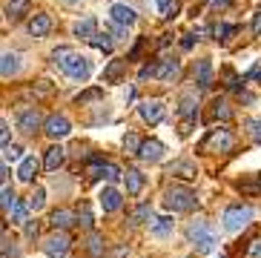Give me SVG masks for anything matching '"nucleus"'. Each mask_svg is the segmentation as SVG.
Listing matches in <instances>:
<instances>
[{
    "label": "nucleus",
    "instance_id": "49530a36",
    "mask_svg": "<svg viewBox=\"0 0 261 258\" xmlns=\"http://www.w3.org/2000/svg\"><path fill=\"white\" fill-rule=\"evenodd\" d=\"M0 141H3V146H9V123L6 121L0 123Z\"/></svg>",
    "mask_w": 261,
    "mask_h": 258
},
{
    "label": "nucleus",
    "instance_id": "6ab92c4d",
    "mask_svg": "<svg viewBox=\"0 0 261 258\" xmlns=\"http://www.w3.org/2000/svg\"><path fill=\"white\" fill-rule=\"evenodd\" d=\"M38 167H40V164H38V158H35V155H26V158L20 161V167H17V178L29 184L32 178L38 175Z\"/></svg>",
    "mask_w": 261,
    "mask_h": 258
},
{
    "label": "nucleus",
    "instance_id": "6e6552de",
    "mask_svg": "<svg viewBox=\"0 0 261 258\" xmlns=\"http://www.w3.org/2000/svg\"><path fill=\"white\" fill-rule=\"evenodd\" d=\"M86 172H89V178H92V181H98V178H107V181H118V178H123V172L115 167V164H103V161H98V158L89 164V169H86Z\"/></svg>",
    "mask_w": 261,
    "mask_h": 258
},
{
    "label": "nucleus",
    "instance_id": "412c9836",
    "mask_svg": "<svg viewBox=\"0 0 261 258\" xmlns=\"http://www.w3.org/2000/svg\"><path fill=\"white\" fill-rule=\"evenodd\" d=\"M63 158H66V149H63L61 144L52 146V149H46V158H43V167L49 169V172H55V169L63 164Z\"/></svg>",
    "mask_w": 261,
    "mask_h": 258
},
{
    "label": "nucleus",
    "instance_id": "f03ea898",
    "mask_svg": "<svg viewBox=\"0 0 261 258\" xmlns=\"http://www.w3.org/2000/svg\"><path fill=\"white\" fill-rule=\"evenodd\" d=\"M224 227L230 229V233H241V229L253 221V210L250 207H241V204H236V207H227L224 210Z\"/></svg>",
    "mask_w": 261,
    "mask_h": 258
},
{
    "label": "nucleus",
    "instance_id": "4c0bfd02",
    "mask_svg": "<svg viewBox=\"0 0 261 258\" xmlns=\"http://www.w3.org/2000/svg\"><path fill=\"white\" fill-rule=\"evenodd\" d=\"M100 95H103V92H100V89H89V92H81V95H77V98H75V104H81V107H84V104H89V100H98Z\"/></svg>",
    "mask_w": 261,
    "mask_h": 258
},
{
    "label": "nucleus",
    "instance_id": "de8ad7c7",
    "mask_svg": "<svg viewBox=\"0 0 261 258\" xmlns=\"http://www.w3.org/2000/svg\"><path fill=\"white\" fill-rule=\"evenodd\" d=\"M26 236H29V238L38 236V221H26Z\"/></svg>",
    "mask_w": 261,
    "mask_h": 258
},
{
    "label": "nucleus",
    "instance_id": "4468645a",
    "mask_svg": "<svg viewBox=\"0 0 261 258\" xmlns=\"http://www.w3.org/2000/svg\"><path fill=\"white\" fill-rule=\"evenodd\" d=\"M109 15H112L115 23H121V26H135V20H138V15L129 6H123V3H115V6L109 9Z\"/></svg>",
    "mask_w": 261,
    "mask_h": 258
},
{
    "label": "nucleus",
    "instance_id": "ea45409f",
    "mask_svg": "<svg viewBox=\"0 0 261 258\" xmlns=\"http://www.w3.org/2000/svg\"><path fill=\"white\" fill-rule=\"evenodd\" d=\"M244 258H261V238H253V241H250Z\"/></svg>",
    "mask_w": 261,
    "mask_h": 258
},
{
    "label": "nucleus",
    "instance_id": "f3484780",
    "mask_svg": "<svg viewBox=\"0 0 261 258\" xmlns=\"http://www.w3.org/2000/svg\"><path fill=\"white\" fill-rule=\"evenodd\" d=\"M123 184H126V192H129V195H138V192L144 190L146 178L138 169H126V172H123Z\"/></svg>",
    "mask_w": 261,
    "mask_h": 258
},
{
    "label": "nucleus",
    "instance_id": "aec40b11",
    "mask_svg": "<svg viewBox=\"0 0 261 258\" xmlns=\"http://www.w3.org/2000/svg\"><path fill=\"white\" fill-rule=\"evenodd\" d=\"M172 227H175V221L169 218V215H158V218H152V224H149V233L158 236V238H164V236L172 233Z\"/></svg>",
    "mask_w": 261,
    "mask_h": 258
},
{
    "label": "nucleus",
    "instance_id": "2f4dec72",
    "mask_svg": "<svg viewBox=\"0 0 261 258\" xmlns=\"http://www.w3.org/2000/svg\"><path fill=\"white\" fill-rule=\"evenodd\" d=\"M146 218H152V207H149V204H141L138 210H135V213H132L129 224H132V227H141V224H144Z\"/></svg>",
    "mask_w": 261,
    "mask_h": 258
},
{
    "label": "nucleus",
    "instance_id": "f704fd0d",
    "mask_svg": "<svg viewBox=\"0 0 261 258\" xmlns=\"http://www.w3.org/2000/svg\"><path fill=\"white\" fill-rule=\"evenodd\" d=\"M3 158H6V164L9 161H23V149L17 144H9V146H3Z\"/></svg>",
    "mask_w": 261,
    "mask_h": 258
},
{
    "label": "nucleus",
    "instance_id": "f8f14e48",
    "mask_svg": "<svg viewBox=\"0 0 261 258\" xmlns=\"http://www.w3.org/2000/svg\"><path fill=\"white\" fill-rule=\"evenodd\" d=\"M138 158L146 161V164H158V161L164 158V144H161V141H144Z\"/></svg>",
    "mask_w": 261,
    "mask_h": 258
},
{
    "label": "nucleus",
    "instance_id": "c756f323",
    "mask_svg": "<svg viewBox=\"0 0 261 258\" xmlns=\"http://www.w3.org/2000/svg\"><path fill=\"white\" fill-rule=\"evenodd\" d=\"M0 195H3V201H0L3 213L12 215V210L17 207V198H15V192H12V187H9V184H3V192H0Z\"/></svg>",
    "mask_w": 261,
    "mask_h": 258
},
{
    "label": "nucleus",
    "instance_id": "5701e85b",
    "mask_svg": "<svg viewBox=\"0 0 261 258\" xmlns=\"http://www.w3.org/2000/svg\"><path fill=\"white\" fill-rule=\"evenodd\" d=\"M169 175H178V178H187V181H190V178L198 175V169H195L192 161H175V164L169 167Z\"/></svg>",
    "mask_w": 261,
    "mask_h": 258
},
{
    "label": "nucleus",
    "instance_id": "72a5a7b5",
    "mask_svg": "<svg viewBox=\"0 0 261 258\" xmlns=\"http://www.w3.org/2000/svg\"><path fill=\"white\" fill-rule=\"evenodd\" d=\"M43 204H46V190H40L38 187V190L29 195V210L32 213H38V210H43Z\"/></svg>",
    "mask_w": 261,
    "mask_h": 258
},
{
    "label": "nucleus",
    "instance_id": "bb28decb",
    "mask_svg": "<svg viewBox=\"0 0 261 258\" xmlns=\"http://www.w3.org/2000/svg\"><path fill=\"white\" fill-rule=\"evenodd\" d=\"M178 112L184 115L187 121H192V118L198 115V100L192 98V95H184V98H181V107H178Z\"/></svg>",
    "mask_w": 261,
    "mask_h": 258
},
{
    "label": "nucleus",
    "instance_id": "9b49d317",
    "mask_svg": "<svg viewBox=\"0 0 261 258\" xmlns=\"http://www.w3.org/2000/svg\"><path fill=\"white\" fill-rule=\"evenodd\" d=\"M138 112H141V118H144L146 123H158L164 118V104L161 100H144L138 107Z\"/></svg>",
    "mask_w": 261,
    "mask_h": 258
},
{
    "label": "nucleus",
    "instance_id": "20e7f679",
    "mask_svg": "<svg viewBox=\"0 0 261 258\" xmlns=\"http://www.w3.org/2000/svg\"><path fill=\"white\" fill-rule=\"evenodd\" d=\"M187 236H190V241H195V247H198L201 252H213L215 250V236L207 229L204 221H192L190 229H187Z\"/></svg>",
    "mask_w": 261,
    "mask_h": 258
},
{
    "label": "nucleus",
    "instance_id": "a211bd4d",
    "mask_svg": "<svg viewBox=\"0 0 261 258\" xmlns=\"http://www.w3.org/2000/svg\"><path fill=\"white\" fill-rule=\"evenodd\" d=\"M49 29H52V17L49 15H35L29 23V35L32 38H43V35H49Z\"/></svg>",
    "mask_w": 261,
    "mask_h": 258
},
{
    "label": "nucleus",
    "instance_id": "3c124183",
    "mask_svg": "<svg viewBox=\"0 0 261 258\" xmlns=\"http://www.w3.org/2000/svg\"><path fill=\"white\" fill-rule=\"evenodd\" d=\"M69 3H77V0H69Z\"/></svg>",
    "mask_w": 261,
    "mask_h": 258
},
{
    "label": "nucleus",
    "instance_id": "a18cd8bd",
    "mask_svg": "<svg viewBox=\"0 0 261 258\" xmlns=\"http://www.w3.org/2000/svg\"><path fill=\"white\" fill-rule=\"evenodd\" d=\"M15 244H12V241H9V238H6V241H3V258H9V255H12V258H15Z\"/></svg>",
    "mask_w": 261,
    "mask_h": 258
},
{
    "label": "nucleus",
    "instance_id": "7c9ffc66",
    "mask_svg": "<svg viewBox=\"0 0 261 258\" xmlns=\"http://www.w3.org/2000/svg\"><path fill=\"white\" fill-rule=\"evenodd\" d=\"M141 146H144V141H141L135 132H126V135H123V149L129 152V155H138Z\"/></svg>",
    "mask_w": 261,
    "mask_h": 258
},
{
    "label": "nucleus",
    "instance_id": "b1692460",
    "mask_svg": "<svg viewBox=\"0 0 261 258\" xmlns=\"http://www.w3.org/2000/svg\"><path fill=\"white\" fill-rule=\"evenodd\" d=\"M17 69H20V55L6 52V55H3V63H0V72H3V78L17 75Z\"/></svg>",
    "mask_w": 261,
    "mask_h": 258
},
{
    "label": "nucleus",
    "instance_id": "473e14b6",
    "mask_svg": "<svg viewBox=\"0 0 261 258\" xmlns=\"http://www.w3.org/2000/svg\"><path fill=\"white\" fill-rule=\"evenodd\" d=\"M89 43L95 46V49H100V52H112V46H115V40L109 38V32H103V35H95Z\"/></svg>",
    "mask_w": 261,
    "mask_h": 258
},
{
    "label": "nucleus",
    "instance_id": "0eeeda50",
    "mask_svg": "<svg viewBox=\"0 0 261 258\" xmlns=\"http://www.w3.org/2000/svg\"><path fill=\"white\" fill-rule=\"evenodd\" d=\"M43 132H46L52 141H61V138H66L72 132V123L66 115H52V118H46V123H43Z\"/></svg>",
    "mask_w": 261,
    "mask_h": 258
},
{
    "label": "nucleus",
    "instance_id": "c85d7f7f",
    "mask_svg": "<svg viewBox=\"0 0 261 258\" xmlns=\"http://www.w3.org/2000/svg\"><path fill=\"white\" fill-rule=\"evenodd\" d=\"M123 69H126V61H112L107 66V72H103V81H107V84H115L118 78L123 75Z\"/></svg>",
    "mask_w": 261,
    "mask_h": 258
},
{
    "label": "nucleus",
    "instance_id": "1a4fd4ad",
    "mask_svg": "<svg viewBox=\"0 0 261 258\" xmlns=\"http://www.w3.org/2000/svg\"><path fill=\"white\" fill-rule=\"evenodd\" d=\"M15 123H17V129H20V132L32 135L35 129H40V123H46V121L40 118L38 109H20V112H17V118H15Z\"/></svg>",
    "mask_w": 261,
    "mask_h": 258
},
{
    "label": "nucleus",
    "instance_id": "79ce46f5",
    "mask_svg": "<svg viewBox=\"0 0 261 258\" xmlns=\"http://www.w3.org/2000/svg\"><path fill=\"white\" fill-rule=\"evenodd\" d=\"M155 6H158V12H161V15L167 17L169 12H172V9H175V3H172V0H155Z\"/></svg>",
    "mask_w": 261,
    "mask_h": 258
},
{
    "label": "nucleus",
    "instance_id": "cd10ccee",
    "mask_svg": "<svg viewBox=\"0 0 261 258\" xmlns=\"http://www.w3.org/2000/svg\"><path fill=\"white\" fill-rule=\"evenodd\" d=\"M86 250H89V255L100 258L103 252H107V241H103V236L92 233V236H89V241H86Z\"/></svg>",
    "mask_w": 261,
    "mask_h": 258
},
{
    "label": "nucleus",
    "instance_id": "603ef678",
    "mask_svg": "<svg viewBox=\"0 0 261 258\" xmlns=\"http://www.w3.org/2000/svg\"><path fill=\"white\" fill-rule=\"evenodd\" d=\"M218 258H224V255H218Z\"/></svg>",
    "mask_w": 261,
    "mask_h": 258
},
{
    "label": "nucleus",
    "instance_id": "dca6fc26",
    "mask_svg": "<svg viewBox=\"0 0 261 258\" xmlns=\"http://www.w3.org/2000/svg\"><path fill=\"white\" fill-rule=\"evenodd\" d=\"M195 81H198V89H210V84H213V63H210V58L198 61V66H195Z\"/></svg>",
    "mask_w": 261,
    "mask_h": 258
},
{
    "label": "nucleus",
    "instance_id": "f257e3e1",
    "mask_svg": "<svg viewBox=\"0 0 261 258\" xmlns=\"http://www.w3.org/2000/svg\"><path fill=\"white\" fill-rule=\"evenodd\" d=\"M164 204H167L169 213H190L198 207V195L190 190V187H181V184H172L164 195Z\"/></svg>",
    "mask_w": 261,
    "mask_h": 258
},
{
    "label": "nucleus",
    "instance_id": "423d86ee",
    "mask_svg": "<svg viewBox=\"0 0 261 258\" xmlns=\"http://www.w3.org/2000/svg\"><path fill=\"white\" fill-rule=\"evenodd\" d=\"M232 135L227 132V129H213L207 135V141H204V149L207 152H230L232 149Z\"/></svg>",
    "mask_w": 261,
    "mask_h": 258
},
{
    "label": "nucleus",
    "instance_id": "393cba45",
    "mask_svg": "<svg viewBox=\"0 0 261 258\" xmlns=\"http://www.w3.org/2000/svg\"><path fill=\"white\" fill-rule=\"evenodd\" d=\"M29 9H32V0H9L6 3V17L17 20V17H23Z\"/></svg>",
    "mask_w": 261,
    "mask_h": 258
},
{
    "label": "nucleus",
    "instance_id": "8fccbe9b",
    "mask_svg": "<svg viewBox=\"0 0 261 258\" xmlns=\"http://www.w3.org/2000/svg\"><path fill=\"white\" fill-rule=\"evenodd\" d=\"M230 0H213V6H227Z\"/></svg>",
    "mask_w": 261,
    "mask_h": 258
},
{
    "label": "nucleus",
    "instance_id": "4be33fe9",
    "mask_svg": "<svg viewBox=\"0 0 261 258\" xmlns=\"http://www.w3.org/2000/svg\"><path fill=\"white\" fill-rule=\"evenodd\" d=\"M75 218H77V215H72L69 210H55V213L49 215V224H52L55 229H66V227L75 224Z\"/></svg>",
    "mask_w": 261,
    "mask_h": 258
},
{
    "label": "nucleus",
    "instance_id": "39448f33",
    "mask_svg": "<svg viewBox=\"0 0 261 258\" xmlns=\"http://www.w3.org/2000/svg\"><path fill=\"white\" fill-rule=\"evenodd\" d=\"M69 236H63V233H52L49 238H43V252L49 258H66L69 252Z\"/></svg>",
    "mask_w": 261,
    "mask_h": 258
},
{
    "label": "nucleus",
    "instance_id": "7ed1b4c3",
    "mask_svg": "<svg viewBox=\"0 0 261 258\" xmlns=\"http://www.w3.org/2000/svg\"><path fill=\"white\" fill-rule=\"evenodd\" d=\"M61 69L72 78V81H86V78L92 75V63H89V58H84V55H77V52L72 55V58H66V61L61 63Z\"/></svg>",
    "mask_w": 261,
    "mask_h": 258
},
{
    "label": "nucleus",
    "instance_id": "9d476101",
    "mask_svg": "<svg viewBox=\"0 0 261 258\" xmlns=\"http://www.w3.org/2000/svg\"><path fill=\"white\" fill-rule=\"evenodd\" d=\"M98 201H100V207H103V213H115V210H121V204H123L121 192H118L115 187H103L100 195H98Z\"/></svg>",
    "mask_w": 261,
    "mask_h": 258
},
{
    "label": "nucleus",
    "instance_id": "a878e982",
    "mask_svg": "<svg viewBox=\"0 0 261 258\" xmlns=\"http://www.w3.org/2000/svg\"><path fill=\"white\" fill-rule=\"evenodd\" d=\"M210 118H213V121H230V118H232V109L227 107V100H213Z\"/></svg>",
    "mask_w": 261,
    "mask_h": 258
},
{
    "label": "nucleus",
    "instance_id": "09e8293b",
    "mask_svg": "<svg viewBox=\"0 0 261 258\" xmlns=\"http://www.w3.org/2000/svg\"><path fill=\"white\" fill-rule=\"evenodd\" d=\"M247 78H250V81H261V66H253L247 72Z\"/></svg>",
    "mask_w": 261,
    "mask_h": 258
},
{
    "label": "nucleus",
    "instance_id": "a19ab883",
    "mask_svg": "<svg viewBox=\"0 0 261 258\" xmlns=\"http://www.w3.org/2000/svg\"><path fill=\"white\" fill-rule=\"evenodd\" d=\"M247 126H250V138H253L255 144H261V118H255V121H250Z\"/></svg>",
    "mask_w": 261,
    "mask_h": 258
},
{
    "label": "nucleus",
    "instance_id": "e433bc0d",
    "mask_svg": "<svg viewBox=\"0 0 261 258\" xmlns=\"http://www.w3.org/2000/svg\"><path fill=\"white\" fill-rule=\"evenodd\" d=\"M77 224H84V227H92L95 218H92V210L86 204H81V210H77Z\"/></svg>",
    "mask_w": 261,
    "mask_h": 258
},
{
    "label": "nucleus",
    "instance_id": "37998d69",
    "mask_svg": "<svg viewBox=\"0 0 261 258\" xmlns=\"http://www.w3.org/2000/svg\"><path fill=\"white\" fill-rule=\"evenodd\" d=\"M236 32V26H227V23H221V26H215V38L227 40V35H232Z\"/></svg>",
    "mask_w": 261,
    "mask_h": 258
},
{
    "label": "nucleus",
    "instance_id": "ddd939ff",
    "mask_svg": "<svg viewBox=\"0 0 261 258\" xmlns=\"http://www.w3.org/2000/svg\"><path fill=\"white\" fill-rule=\"evenodd\" d=\"M72 32H75V38H81V40H92L95 35H98V20H95V17H84V20H77L75 26H72Z\"/></svg>",
    "mask_w": 261,
    "mask_h": 258
},
{
    "label": "nucleus",
    "instance_id": "c9c22d12",
    "mask_svg": "<svg viewBox=\"0 0 261 258\" xmlns=\"http://www.w3.org/2000/svg\"><path fill=\"white\" fill-rule=\"evenodd\" d=\"M72 55H75V49H72V46H58V49L52 52V61L61 66V63L66 61V58H72Z\"/></svg>",
    "mask_w": 261,
    "mask_h": 258
},
{
    "label": "nucleus",
    "instance_id": "c03bdc74",
    "mask_svg": "<svg viewBox=\"0 0 261 258\" xmlns=\"http://www.w3.org/2000/svg\"><path fill=\"white\" fill-rule=\"evenodd\" d=\"M253 35H255V38H261V12H255V15H253Z\"/></svg>",
    "mask_w": 261,
    "mask_h": 258
},
{
    "label": "nucleus",
    "instance_id": "58836bf2",
    "mask_svg": "<svg viewBox=\"0 0 261 258\" xmlns=\"http://www.w3.org/2000/svg\"><path fill=\"white\" fill-rule=\"evenodd\" d=\"M26 213H29V204H17L15 210H12V221H15V224H26Z\"/></svg>",
    "mask_w": 261,
    "mask_h": 258
},
{
    "label": "nucleus",
    "instance_id": "2eb2a0df",
    "mask_svg": "<svg viewBox=\"0 0 261 258\" xmlns=\"http://www.w3.org/2000/svg\"><path fill=\"white\" fill-rule=\"evenodd\" d=\"M181 72V63L172 58V61H161V63H155V78L158 81H172V78Z\"/></svg>",
    "mask_w": 261,
    "mask_h": 258
}]
</instances>
